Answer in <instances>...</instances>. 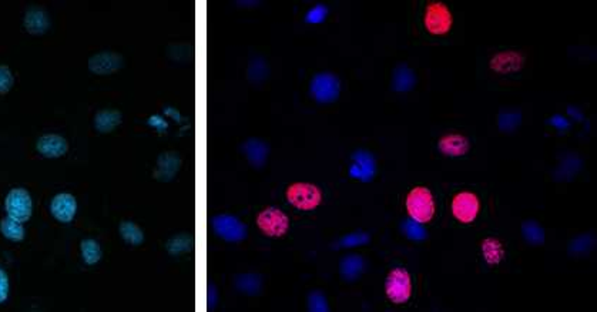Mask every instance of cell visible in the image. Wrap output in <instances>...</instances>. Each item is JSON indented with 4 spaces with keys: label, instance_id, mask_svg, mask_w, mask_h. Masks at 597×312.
<instances>
[{
    "label": "cell",
    "instance_id": "obj_1",
    "mask_svg": "<svg viewBox=\"0 0 597 312\" xmlns=\"http://www.w3.org/2000/svg\"><path fill=\"white\" fill-rule=\"evenodd\" d=\"M405 207L411 220L420 224L431 223L436 212V203H435L433 194L428 187H424V185L413 187V189L408 193L405 200Z\"/></svg>",
    "mask_w": 597,
    "mask_h": 312
},
{
    "label": "cell",
    "instance_id": "obj_2",
    "mask_svg": "<svg viewBox=\"0 0 597 312\" xmlns=\"http://www.w3.org/2000/svg\"><path fill=\"white\" fill-rule=\"evenodd\" d=\"M288 203L303 211L315 210L322 203V192L319 187L310 182H294L285 192Z\"/></svg>",
    "mask_w": 597,
    "mask_h": 312
},
{
    "label": "cell",
    "instance_id": "obj_3",
    "mask_svg": "<svg viewBox=\"0 0 597 312\" xmlns=\"http://www.w3.org/2000/svg\"><path fill=\"white\" fill-rule=\"evenodd\" d=\"M385 294L394 304H405L412 297V278L402 267L394 268L385 279Z\"/></svg>",
    "mask_w": 597,
    "mask_h": 312
},
{
    "label": "cell",
    "instance_id": "obj_4",
    "mask_svg": "<svg viewBox=\"0 0 597 312\" xmlns=\"http://www.w3.org/2000/svg\"><path fill=\"white\" fill-rule=\"evenodd\" d=\"M424 24L431 35L445 36L451 32L454 17L449 8L445 3L431 2L425 9Z\"/></svg>",
    "mask_w": 597,
    "mask_h": 312
},
{
    "label": "cell",
    "instance_id": "obj_5",
    "mask_svg": "<svg viewBox=\"0 0 597 312\" xmlns=\"http://www.w3.org/2000/svg\"><path fill=\"white\" fill-rule=\"evenodd\" d=\"M257 226L266 237L280 238L289 230V218L280 208L268 207L257 215Z\"/></svg>",
    "mask_w": 597,
    "mask_h": 312
},
{
    "label": "cell",
    "instance_id": "obj_6",
    "mask_svg": "<svg viewBox=\"0 0 597 312\" xmlns=\"http://www.w3.org/2000/svg\"><path fill=\"white\" fill-rule=\"evenodd\" d=\"M310 91L318 103H334L341 93L340 79L333 73H318L311 80Z\"/></svg>",
    "mask_w": 597,
    "mask_h": 312
},
{
    "label": "cell",
    "instance_id": "obj_7",
    "mask_svg": "<svg viewBox=\"0 0 597 312\" xmlns=\"http://www.w3.org/2000/svg\"><path fill=\"white\" fill-rule=\"evenodd\" d=\"M212 226L214 233L228 242H240L247 238V227L237 217L230 214H218L213 217Z\"/></svg>",
    "mask_w": 597,
    "mask_h": 312
},
{
    "label": "cell",
    "instance_id": "obj_8",
    "mask_svg": "<svg viewBox=\"0 0 597 312\" xmlns=\"http://www.w3.org/2000/svg\"><path fill=\"white\" fill-rule=\"evenodd\" d=\"M451 211L459 223L470 224L481 211V201L472 192H461L454 197Z\"/></svg>",
    "mask_w": 597,
    "mask_h": 312
},
{
    "label": "cell",
    "instance_id": "obj_9",
    "mask_svg": "<svg viewBox=\"0 0 597 312\" xmlns=\"http://www.w3.org/2000/svg\"><path fill=\"white\" fill-rule=\"evenodd\" d=\"M8 215L19 223H26L32 215V198L24 189H13L5 201Z\"/></svg>",
    "mask_w": 597,
    "mask_h": 312
},
{
    "label": "cell",
    "instance_id": "obj_10",
    "mask_svg": "<svg viewBox=\"0 0 597 312\" xmlns=\"http://www.w3.org/2000/svg\"><path fill=\"white\" fill-rule=\"evenodd\" d=\"M125 66L122 54L114 52H102L88 58V70L99 76H109Z\"/></svg>",
    "mask_w": 597,
    "mask_h": 312
},
{
    "label": "cell",
    "instance_id": "obj_11",
    "mask_svg": "<svg viewBox=\"0 0 597 312\" xmlns=\"http://www.w3.org/2000/svg\"><path fill=\"white\" fill-rule=\"evenodd\" d=\"M353 163L349 167V177L361 180L363 182H369L375 177L378 167L375 157L369 151L360 150L352 155Z\"/></svg>",
    "mask_w": 597,
    "mask_h": 312
},
{
    "label": "cell",
    "instance_id": "obj_12",
    "mask_svg": "<svg viewBox=\"0 0 597 312\" xmlns=\"http://www.w3.org/2000/svg\"><path fill=\"white\" fill-rule=\"evenodd\" d=\"M523 65H525V56L515 50L499 52L489 61V68L499 75L518 73L519 70L523 69Z\"/></svg>",
    "mask_w": 597,
    "mask_h": 312
},
{
    "label": "cell",
    "instance_id": "obj_13",
    "mask_svg": "<svg viewBox=\"0 0 597 312\" xmlns=\"http://www.w3.org/2000/svg\"><path fill=\"white\" fill-rule=\"evenodd\" d=\"M438 150L446 157H463L470 150V141L463 134L451 133L439 139Z\"/></svg>",
    "mask_w": 597,
    "mask_h": 312
},
{
    "label": "cell",
    "instance_id": "obj_14",
    "mask_svg": "<svg viewBox=\"0 0 597 312\" xmlns=\"http://www.w3.org/2000/svg\"><path fill=\"white\" fill-rule=\"evenodd\" d=\"M182 166V157L175 151H166L159 155L157 166L154 171V177L159 181L168 182L174 180L175 174L180 170Z\"/></svg>",
    "mask_w": 597,
    "mask_h": 312
},
{
    "label": "cell",
    "instance_id": "obj_15",
    "mask_svg": "<svg viewBox=\"0 0 597 312\" xmlns=\"http://www.w3.org/2000/svg\"><path fill=\"white\" fill-rule=\"evenodd\" d=\"M76 210H77L76 198L67 193L57 194L50 203V212L53 214L56 220L61 223H70L76 215Z\"/></svg>",
    "mask_w": 597,
    "mask_h": 312
},
{
    "label": "cell",
    "instance_id": "obj_16",
    "mask_svg": "<svg viewBox=\"0 0 597 312\" xmlns=\"http://www.w3.org/2000/svg\"><path fill=\"white\" fill-rule=\"evenodd\" d=\"M38 151L47 159H58L69 150V143L65 137L58 134H45L38 140Z\"/></svg>",
    "mask_w": 597,
    "mask_h": 312
},
{
    "label": "cell",
    "instance_id": "obj_17",
    "mask_svg": "<svg viewBox=\"0 0 597 312\" xmlns=\"http://www.w3.org/2000/svg\"><path fill=\"white\" fill-rule=\"evenodd\" d=\"M243 153L246 154V157L248 160V163L255 167V169H262L266 163V157H268V144L260 139H248L246 143H243L241 146Z\"/></svg>",
    "mask_w": 597,
    "mask_h": 312
},
{
    "label": "cell",
    "instance_id": "obj_18",
    "mask_svg": "<svg viewBox=\"0 0 597 312\" xmlns=\"http://www.w3.org/2000/svg\"><path fill=\"white\" fill-rule=\"evenodd\" d=\"M50 26L49 16L43 9L31 8L24 15V27L31 35H43Z\"/></svg>",
    "mask_w": 597,
    "mask_h": 312
},
{
    "label": "cell",
    "instance_id": "obj_19",
    "mask_svg": "<svg viewBox=\"0 0 597 312\" xmlns=\"http://www.w3.org/2000/svg\"><path fill=\"white\" fill-rule=\"evenodd\" d=\"M364 268H365V261L361 256H358V254L345 256L340 263L341 276L345 281H349V283L351 281H355V279L360 278V275L364 272Z\"/></svg>",
    "mask_w": 597,
    "mask_h": 312
},
{
    "label": "cell",
    "instance_id": "obj_20",
    "mask_svg": "<svg viewBox=\"0 0 597 312\" xmlns=\"http://www.w3.org/2000/svg\"><path fill=\"white\" fill-rule=\"evenodd\" d=\"M123 116L118 110H100L95 116V129L99 133H110L122 124Z\"/></svg>",
    "mask_w": 597,
    "mask_h": 312
},
{
    "label": "cell",
    "instance_id": "obj_21",
    "mask_svg": "<svg viewBox=\"0 0 597 312\" xmlns=\"http://www.w3.org/2000/svg\"><path fill=\"white\" fill-rule=\"evenodd\" d=\"M482 256L486 264L498 265L504 260V245L496 237H488L482 241Z\"/></svg>",
    "mask_w": 597,
    "mask_h": 312
},
{
    "label": "cell",
    "instance_id": "obj_22",
    "mask_svg": "<svg viewBox=\"0 0 597 312\" xmlns=\"http://www.w3.org/2000/svg\"><path fill=\"white\" fill-rule=\"evenodd\" d=\"M415 83H416L415 73L408 65L401 63L395 68L392 75V88L395 91L408 93L415 87Z\"/></svg>",
    "mask_w": 597,
    "mask_h": 312
},
{
    "label": "cell",
    "instance_id": "obj_23",
    "mask_svg": "<svg viewBox=\"0 0 597 312\" xmlns=\"http://www.w3.org/2000/svg\"><path fill=\"white\" fill-rule=\"evenodd\" d=\"M234 286L246 295H257L262 288V279L257 274H240L234 278Z\"/></svg>",
    "mask_w": 597,
    "mask_h": 312
},
{
    "label": "cell",
    "instance_id": "obj_24",
    "mask_svg": "<svg viewBox=\"0 0 597 312\" xmlns=\"http://www.w3.org/2000/svg\"><path fill=\"white\" fill-rule=\"evenodd\" d=\"M522 124V111L519 109H504L498 116V127L503 133H514Z\"/></svg>",
    "mask_w": 597,
    "mask_h": 312
},
{
    "label": "cell",
    "instance_id": "obj_25",
    "mask_svg": "<svg viewBox=\"0 0 597 312\" xmlns=\"http://www.w3.org/2000/svg\"><path fill=\"white\" fill-rule=\"evenodd\" d=\"M522 235L532 245H542L546 240L543 227L533 220H527L522 223Z\"/></svg>",
    "mask_w": 597,
    "mask_h": 312
},
{
    "label": "cell",
    "instance_id": "obj_26",
    "mask_svg": "<svg viewBox=\"0 0 597 312\" xmlns=\"http://www.w3.org/2000/svg\"><path fill=\"white\" fill-rule=\"evenodd\" d=\"M166 248H167V251H168V254H170V256H174V257L182 256V254H184V253L191 251V248H193V238H191V235H189V234H178V235H174V237H171V238L167 241Z\"/></svg>",
    "mask_w": 597,
    "mask_h": 312
},
{
    "label": "cell",
    "instance_id": "obj_27",
    "mask_svg": "<svg viewBox=\"0 0 597 312\" xmlns=\"http://www.w3.org/2000/svg\"><path fill=\"white\" fill-rule=\"evenodd\" d=\"M81 257L87 265H95L102 260V247L96 240L86 238L80 244Z\"/></svg>",
    "mask_w": 597,
    "mask_h": 312
},
{
    "label": "cell",
    "instance_id": "obj_28",
    "mask_svg": "<svg viewBox=\"0 0 597 312\" xmlns=\"http://www.w3.org/2000/svg\"><path fill=\"white\" fill-rule=\"evenodd\" d=\"M0 231H2V234L8 240L15 241V242H19L24 238V228H23L22 223L13 220V218L9 215L6 218H3L2 221H0Z\"/></svg>",
    "mask_w": 597,
    "mask_h": 312
},
{
    "label": "cell",
    "instance_id": "obj_29",
    "mask_svg": "<svg viewBox=\"0 0 597 312\" xmlns=\"http://www.w3.org/2000/svg\"><path fill=\"white\" fill-rule=\"evenodd\" d=\"M122 238L130 245H140L144 241V234L141 228L133 221H122L118 227Z\"/></svg>",
    "mask_w": 597,
    "mask_h": 312
},
{
    "label": "cell",
    "instance_id": "obj_30",
    "mask_svg": "<svg viewBox=\"0 0 597 312\" xmlns=\"http://www.w3.org/2000/svg\"><path fill=\"white\" fill-rule=\"evenodd\" d=\"M594 245H596V238L591 234L578 235L569 244V254L575 256V257L583 256V254L589 253Z\"/></svg>",
    "mask_w": 597,
    "mask_h": 312
},
{
    "label": "cell",
    "instance_id": "obj_31",
    "mask_svg": "<svg viewBox=\"0 0 597 312\" xmlns=\"http://www.w3.org/2000/svg\"><path fill=\"white\" fill-rule=\"evenodd\" d=\"M268 77V68L261 57H254L248 68V79L253 84H261Z\"/></svg>",
    "mask_w": 597,
    "mask_h": 312
},
{
    "label": "cell",
    "instance_id": "obj_32",
    "mask_svg": "<svg viewBox=\"0 0 597 312\" xmlns=\"http://www.w3.org/2000/svg\"><path fill=\"white\" fill-rule=\"evenodd\" d=\"M402 230H404L405 235L412 241H424V240H427V235H428L424 226L411 220V218L409 220L404 221Z\"/></svg>",
    "mask_w": 597,
    "mask_h": 312
},
{
    "label": "cell",
    "instance_id": "obj_33",
    "mask_svg": "<svg viewBox=\"0 0 597 312\" xmlns=\"http://www.w3.org/2000/svg\"><path fill=\"white\" fill-rule=\"evenodd\" d=\"M308 309L312 312H328L330 311V306H328V301L321 291H312L308 295Z\"/></svg>",
    "mask_w": 597,
    "mask_h": 312
},
{
    "label": "cell",
    "instance_id": "obj_34",
    "mask_svg": "<svg viewBox=\"0 0 597 312\" xmlns=\"http://www.w3.org/2000/svg\"><path fill=\"white\" fill-rule=\"evenodd\" d=\"M580 167H582V162H580V159L579 157H571V159H567V160H564L563 162V164H562V167L559 169V171H560V176L562 177H566V178H571V177H573L579 170H580Z\"/></svg>",
    "mask_w": 597,
    "mask_h": 312
},
{
    "label": "cell",
    "instance_id": "obj_35",
    "mask_svg": "<svg viewBox=\"0 0 597 312\" xmlns=\"http://www.w3.org/2000/svg\"><path fill=\"white\" fill-rule=\"evenodd\" d=\"M13 83H15V77L10 69L5 65L0 66V95H6V93H9L10 88L13 87Z\"/></svg>",
    "mask_w": 597,
    "mask_h": 312
},
{
    "label": "cell",
    "instance_id": "obj_36",
    "mask_svg": "<svg viewBox=\"0 0 597 312\" xmlns=\"http://www.w3.org/2000/svg\"><path fill=\"white\" fill-rule=\"evenodd\" d=\"M328 15V9L324 5H317L312 9H310L305 15V22L311 23V24H319L325 20Z\"/></svg>",
    "mask_w": 597,
    "mask_h": 312
},
{
    "label": "cell",
    "instance_id": "obj_37",
    "mask_svg": "<svg viewBox=\"0 0 597 312\" xmlns=\"http://www.w3.org/2000/svg\"><path fill=\"white\" fill-rule=\"evenodd\" d=\"M369 242V235L365 233H351L341 240L342 247H356Z\"/></svg>",
    "mask_w": 597,
    "mask_h": 312
},
{
    "label": "cell",
    "instance_id": "obj_38",
    "mask_svg": "<svg viewBox=\"0 0 597 312\" xmlns=\"http://www.w3.org/2000/svg\"><path fill=\"white\" fill-rule=\"evenodd\" d=\"M8 294H9V278L3 270H0V304L6 301Z\"/></svg>",
    "mask_w": 597,
    "mask_h": 312
},
{
    "label": "cell",
    "instance_id": "obj_39",
    "mask_svg": "<svg viewBox=\"0 0 597 312\" xmlns=\"http://www.w3.org/2000/svg\"><path fill=\"white\" fill-rule=\"evenodd\" d=\"M207 302H208V309L213 311L218 302V290L216 288L214 284L208 286L207 290Z\"/></svg>",
    "mask_w": 597,
    "mask_h": 312
},
{
    "label": "cell",
    "instance_id": "obj_40",
    "mask_svg": "<svg viewBox=\"0 0 597 312\" xmlns=\"http://www.w3.org/2000/svg\"><path fill=\"white\" fill-rule=\"evenodd\" d=\"M549 123L552 124L553 127H556V129H559V130H566V129H569V127H571V123L567 121L564 117H562V116H553V117L549 120Z\"/></svg>",
    "mask_w": 597,
    "mask_h": 312
},
{
    "label": "cell",
    "instance_id": "obj_41",
    "mask_svg": "<svg viewBox=\"0 0 597 312\" xmlns=\"http://www.w3.org/2000/svg\"><path fill=\"white\" fill-rule=\"evenodd\" d=\"M148 124H150V126H153V127H156L157 132H161V133L166 132L167 127H168V124L160 116H153L152 118H148Z\"/></svg>",
    "mask_w": 597,
    "mask_h": 312
},
{
    "label": "cell",
    "instance_id": "obj_42",
    "mask_svg": "<svg viewBox=\"0 0 597 312\" xmlns=\"http://www.w3.org/2000/svg\"><path fill=\"white\" fill-rule=\"evenodd\" d=\"M166 113H167V114H170V116H173L177 121H180V120H182L180 114H178V113H177V110H174V109H166Z\"/></svg>",
    "mask_w": 597,
    "mask_h": 312
}]
</instances>
